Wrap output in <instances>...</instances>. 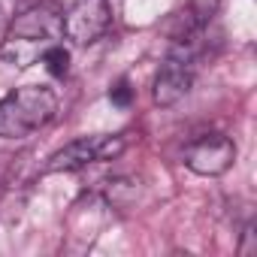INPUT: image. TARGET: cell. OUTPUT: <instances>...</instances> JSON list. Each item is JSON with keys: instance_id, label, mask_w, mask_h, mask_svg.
<instances>
[{"instance_id": "8", "label": "cell", "mask_w": 257, "mask_h": 257, "mask_svg": "<svg viewBox=\"0 0 257 257\" xmlns=\"http://www.w3.org/2000/svg\"><path fill=\"white\" fill-rule=\"evenodd\" d=\"M109 100H112L115 106H131V100H134V88H131V82H127V79H118V82L109 88Z\"/></svg>"}, {"instance_id": "2", "label": "cell", "mask_w": 257, "mask_h": 257, "mask_svg": "<svg viewBox=\"0 0 257 257\" xmlns=\"http://www.w3.org/2000/svg\"><path fill=\"white\" fill-rule=\"evenodd\" d=\"M58 115L55 91L43 85H25L0 100V140H25Z\"/></svg>"}, {"instance_id": "4", "label": "cell", "mask_w": 257, "mask_h": 257, "mask_svg": "<svg viewBox=\"0 0 257 257\" xmlns=\"http://www.w3.org/2000/svg\"><path fill=\"white\" fill-rule=\"evenodd\" d=\"M124 149H127V137L124 134H115V137H106V134L82 137V140H73L64 149H58L49 158L46 173H76V170H85V167L100 164V161H115Z\"/></svg>"}, {"instance_id": "3", "label": "cell", "mask_w": 257, "mask_h": 257, "mask_svg": "<svg viewBox=\"0 0 257 257\" xmlns=\"http://www.w3.org/2000/svg\"><path fill=\"white\" fill-rule=\"evenodd\" d=\"M200 34L197 31H185L182 37H176L167 61L161 64L158 76H155V103L158 106H176L194 85L197 79V67H200Z\"/></svg>"}, {"instance_id": "7", "label": "cell", "mask_w": 257, "mask_h": 257, "mask_svg": "<svg viewBox=\"0 0 257 257\" xmlns=\"http://www.w3.org/2000/svg\"><path fill=\"white\" fill-rule=\"evenodd\" d=\"M43 64H46V70H49L55 79H64L67 70H70V52L58 43V46H52V49L43 55Z\"/></svg>"}, {"instance_id": "6", "label": "cell", "mask_w": 257, "mask_h": 257, "mask_svg": "<svg viewBox=\"0 0 257 257\" xmlns=\"http://www.w3.org/2000/svg\"><path fill=\"white\" fill-rule=\"evenodd\" d=\"M236 146L224 134H206L185 149V167L197 176H221L233 167Z\"/></svg>"}, {"instance_id": "5", "label": "cell", "mask_w": 257, "mask_h": 257, "mask_svg": "<svg viewBox=\"0 0 257 257\" xmlns=\"http://www.w3.org/2000/svg\"><path fill=\"white\" fill-rule=\"evenodd\" d=\"M109 22H112V13H109L106 0H76V4L61 16L64 37L73 46H91V43H97L106 34Z\"/></svg>"}, {"instance_id": "1", "label": "cell", "mask_w": 257, "mask_h": 257, "mask_svg": "<svg viewBox=\"0 0 257 257\" xmlns=\"http://www.w3.org/2000/svg\"><path fill=\"white\" fill-rule=\"evenodd\" d=\"M61 16L64 13H58L49 4H37V7L19 13L4 37V43H0V58L16 70H25V67L43 61V55L52 46H58V40L64 37Z\"/></svg>"}]
</instances>
